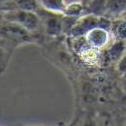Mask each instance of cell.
Segmentation results:
<instances>
[{
    "label": "cell",
    "mask_w": 126,
    "mask_h": 126,
    "mask_svg": "<svg viewBox=\"0 0 126 126\" xmlns=\"http://www.w3.org/2000/svg\"><path fill=\"white\" fill-rule=\"evenodd\" d=\"M106 1L107 0H89L84 4L86 13L104 17L106 12Z\"/></svg>",
    "instance_id": "obj_7"
},
{
    "label": "cell",
    "mask_w": 126,
    "mask_h": 126,
    "mask_svg": "<svg viewBox=\"0 0 126 126\" xmlns=\"http://www.w3.org/2000/svg\"><path fill=\"white\" fill-rule=\"evenodd\" d=\"M38 2L41 7L47 10L62 14L64 13V10L67 5L65 0H38Z\"/></svg>",
    "instance_id": "obj_8"
},
{
    "label": "cell",
    "mask_w": 126,
    "mask_h": 126,
    "mask_svg": "<svg viewBox=\"0 0 126 126\" xmlns=\"http://www.w3.org/2000/svg\"><path fill=\"white\" fill-rule=\"evenodd\" d=\"M2 17L12 23H15L30 33H34L40 28L41 22L36 12L22 10V9H12L0 13Z\"/></svg>",
    "instance_id": "obj_1"
},
{
    "label": "cell",
    "mask_w": 126,
    "mask_h": 126,
    "mask_svg": "<svg viewBox=\"0 0 126 126\" xmlns=\"http://www.w3.org/2000/svg\"><path fill=\"white\" fill-rule=\"evenodd\" d=\"M63 14H64L65 16L79 18L82 15L87 14V13H86L85 5L82 2H72V3L66 5V8H65Z\"/></svg>",
    "instance_id": "obj_9"
},
{
    "label": "cell",
    "mask_w": 126,
    "mask_h": 126,
    "mask_svg": "<svg viewBox=\"0 0 126 126\" xmlns=\"http://www.w3.org/2000/svg\"><path fill=\"white\" fill-rule=\"evenodd\" d=\"M88 1H89V0H84V2H83V4H85V3H86V2H88Z\"/></svg>",
    "instance_id": "obj_16"
},
{
    "label": "cell",
    "mask_w": 126,
    "mask_h": 126,
    "mask_svg": "<svg viewBox=\"0 0 126 126\" xmlns=\"http://www.w3.org/2000/svg\"><path fill=\"white\" fill-rule=\"evenodd\" d=\"M15 9L14 0H0V13Z\"/></svg>",
    "instance_id": "obj_11"
},
{
    "label": "cell",
    "mask_w": 126,
    "mask_h": 126,
    "mask_svg": "<svg viewBox=\"0 0 126 126\" xmlns=\"http://www.w3.org/2000/svg\"><path fill=\"white\" fill-rule=\"evenodd\" d=\"M111 33L114 39L126 41V18L119 17L112 20Z\"/></svg>",
    "instance_id": "obj_6"
},
{
    "label": "cell",
    "mask_w": 126,
    "mask_h": 126,
    "mask_svg": "<svg viewBox=\"0 0 126 126\" xmlns=\"http://www.w3.org/2000/svg\"><path fill=\"white\" fill-rule=\"evenodd\" d=\"M112 33L110 27L106 26H97L91 29L84 36L86 43L93 49H105L111 43Z\"/></svg>",
    "instance_id": "obj_3"
},
{
    "label": "cell",
    "mask_w": 126,
    "mask_h": 126,
    "mask_svg": "<svg viewBox=\"0 0 126 126\" xmlns=\"http://www.w3.org/2000/svg\"><path fill=\"white\" fill-rule=\"evenodd\" d=\"M123 126H126V124H124V125H123Z\"/></svg>",
    "instance_id": "obj_17"
},
{
    "label": "cell",
    "mask_w": 126,
    "mask_h": 126,
    "mask_svg": "<svg viewBox=\"0 0 126 126\" xmlns=\"http://www.w3.org/2000/svg\"><path fill=\"white\" fill-rule=\"evenodd\" d=\"M15 9H22L36 12L40 7L38 0H14Z\"/></svg>",
    "instance_id": "obj_10"
},
{
    "label": "cell",
    "mask_w": 126,
    "mask_h": 126,
    "mask_svg": "<svg viewBox=\"0 0 126 126\" xmlns=\"http://www.w3.org/2000/svg\"><path fill=\"white\" fill-rule=\"evenodd\" d=\"M8 126H47V125H42V124H23V123H16V124H11Z\"/></svg>",
    "instance_id": "obj_14"
},
{
    "label": "cell",
    "mask_w": 126,
    "mask_h": 126,
    "mask_svg": "<svg viewBox=\"0 0 126 126\" xmlns=\"http://www.w3.org/2000/svg\"><path fill=\"white\" fill-rule=\"evenodd\" d=\"M121 17H124V18H126V10H125V12L122 14V16Z\"/></svg>",
    "instance_id": "obj_15"
},
{
    "label": "cell",
    "mask_w": 126,
    "mask_h": 126,
    "mask_svg": "<svg viewBox=\"0 0 126 126\" xmlns=\"http://www.w3.org/2000/svg\"><path fill=\"white\" fill-rule=\"evenodd\" d=\"M121 84H122L124 91L126 92V71L121 74Z\"/></svg>",
    "instance_id": "obj_13"
},
{
    "label": "cell",
    "mask_w": 126,
    "mask_h": 126,
    "mask_svg": "<svg viewBox=\"0 0 126 126\" xmlns=\"http://www.w3.org/2000/svg\"><path fill=\"white\" fill-rule=\"evenodd\" d=\"M126 53V41L116 40L110 43L105 48V60L110 63H118L122 56Z\"/></svg>",
    "instance_id": "obj_4"
},
{
    "label": "cell",
    "mask_w": 126,
    "mask_h": 126,
    "mask_svg": "<svg viewBox=\"0 0 126 126\" xmlns=\"http://www.w3.org/2000/svg\"><path fill=\"white\" fill-rule=\"evenodd\" d=\"M126 10V0H107L106 12L104 17L109 19H116L122 16Z\"/></svg>",
    "instance_id": "obj_5"
},
{
    "label": "cell",
    "mask_w": 126,
    "mask_h": 126,
    "mask_svg": "<svg viewBox=\"0 0 126 126\" xmlns=\"http://www.w3.org/2000/svg\"><path fill=\"white\" fill-rule=\"evenodd\" d=\"M36 13L39 16L41 26L44 28L47 35L56 37L63 33L64 14L49 11L41 6L38 8Z\"/></svg>",
    "instance_id": "obj_2"
},
{
    "label": "cell",
    "mask_w": 126,
    "mask_h": 126,
    "mask_svg": "<svg viewBox=\"0 0 126 126\" xmlns=\"http://www.w3.org/2000/svg\"><path fill=\"white\" fill-rule=\"evenodd\" d=\"M78 126H99V125H98V122L95 118H93L92 116H88L81 122L80 125H78Z\"/></svg>",
    "instance_id": "obj_12"
}]
</instances>
